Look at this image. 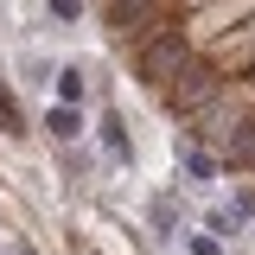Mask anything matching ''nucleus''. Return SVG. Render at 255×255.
<instances>
[{"label": "nucleus", "instance_id": "5", "mask_svg": "<svg viewBox=\"0 0 255 255\" xmlns=\"http://www.w3.org/2000/svg\"><path fill=\"white\" fill-rule=\"evenodd\" d=\"M102 147H109V159H134V140H128V128H122V115H102Z\"/></svg>", "mask_w": 255, "mask_h": 255}, {"label": "nucleus", "instance_id": "8", "mask_svg": "<svg viewBox=\"0 0 255 255\" xmlns=\"http://www.w3.org/2000/svg\"><path fill=\"white\" fill-rule=\"evenodd\" d=\"M204 230H211L217 243H230V236L243 230V217H236V211H211V217H204Z\"/></svg>", "mask_w": 255, "mask_h": 255}, {"label": "nucleus", "instance_id": "7", "mask_svg": "<svg viewBox=\"0 0 255 255\" xmlns=\"http://www.w3.org/2000/svg\"><path fill=\"white\" fill-rule=\"evenodd\" d=\"M153 230L166 236V243L179 236V211H172V198H153Z\"/></svg>", "mask_w": 255, "mask_h": 255}, {"label": "nucleus", "instance_id": "2", "mask_svg": "<svg viewBox=\"0 0 255 255\" xmlns=\"http://www.w3.org/2000/svg\"><path fill=\"white\" fill-rule=\"evenodd\" d=\"M185 64H191V45L179 38V32H166V38H153V45H140V83H147V90H166Z\"/></svg>", "mask_w": 255, "mask_h": 255}, {"label": "nucleus", "instance_id": "9", "mask_svg": "<svg viewBox=\"0 0 255 255\" xmlns=\"http://www.w3.org/2000/svg\"><path fill=\"white\" fill-rule=\"evenodd\" d=\"M45 13H51L58 26H77V19H83V0H45Z\"/></svg>", "mask_w": 255, "mask_h": 255}, {"label": "nucleus", "instance_id": "6", "mask_svg": "<svg viewBox=\"0 0 255 255\" xmlns=\"http://www.w3.org/2000/svg\"><path fill=\"white\" fill-rule=\"evenodd\" d=\"M51 77H58V102H83V70H77V64H64Z\"/></svg>", "mask_w": 255, "mask_h": 255}, {"label": "nucleus", "instance_id": "11", "mask_svg": "<svg viewBox=\"0 0 255 255\" xmlns=\"http://www.w3.org/2000/svg\"><path fill=\"white\" fill-rule=\"evenodd\" d=\"M13 255H38V249H32V243H19V249H13Z\"/></svg>", "mask_w": 255, "mask_h": 255}, {"label": "nucleus", "instance_id": "4", "mask_svg": "<svg viewBox=\"0 0 255 255\" xmlns=\"http://www.w3.org/2000/svg\"><path fill=\"white\" fill-rule=\"evenodd\" d=\"M45 128H51L58 140H83V109H77V102H51V109H45Z\"/></svg>", "mask_w": 255, "mask_h": 255}, {"label": "nucleus", "instance_id": "1", "mask_svg": "<svg viewBox=\"0 0 255 255\" xmlns=\"http://www.w3.org/2000/svg\"><path fill=\"white\" fill-rule=\"evenodd\" d=\"M217 90H223V70H217V64H198V58H191L185 70H179V83H166V90H159V102H166L172 115H198V109H204Z\"/></svg>", "mask_w": 255, "mask_h": 255}, {"label": "nucleus", "instance_id": "3", "mask_svg": "<svg viewBox=\"0 0 255 255\" xmlns=\"http://www.w3.org/2000/svg\"><path fill=\"white\" fill-rule=\"evenodd\" d=\"M179 172H185L191 185H217V172H223V166L204 153V147H191V140H185V147H179Z\"/></svg>", "mask_w": 255, "mask_h": 255}, {"label": "nucleus", "instance_id": "10", "mask_svg": "<svg viewBox=\"0 0 255 255\" xmlns=\"http://www.w3.org/2000/svg\"><path fill=\"white\" fill-rule=\"evenodd\" d=\"M185 249H191V255H223V243H217V236H191Z\"/></svg>", "mask_w": 255, "mask_h": 255}]
</instances>
